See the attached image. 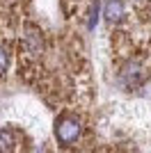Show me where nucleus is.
<instances>
[{
  "mask_svg": "<svg viewBox=\"0 0 151 153\" xmlns=\"http://www.w3.org/2000/svg\"><path fill=\"white\" fill-rule=\"evenodd\" d=\"M55 137L64 146L73 144V142L80 137V119H78V117H71V114L60 117V121L55 123Z\"/></svg>",
  "mask_w": 151,
  "mask_h": 153,
  "instance_id": "1",
  "label": "nucleus"
},
{
  "mask_svg": "<svg viewBox=\"0 0 151 153\" xmlns=\"http://www.w3.org/2000/svg\"><path fill=\"white\" fill-rule=\"evenodd\" d=\"M144 80H147V71L140 62H128L119 71V82L126 89H135L140 85H144Z\"/></svg>",
  "mask_w": 151,
  "mask_h": 153,
  "instance_id": "2",
  "label": "nucleus"
},
{
  "mask_svg": "<svg viewBox=\"0 0 151 153\" xmlns=\"http://www.w3.org/2000/svg\"><path fill=\"white\" fill-rule=\"evenodd\" d=\"M124 16H126L124 0H108V5H105V19L110 21V23H119Z\"/></svg>",
  "mask_w": 151,
  "mask_h": 153,
  "instance_id": "3",
  "label": "nucleus"
},
{
  "mask_svg": "<svg viewBox=\"0 0 151 153\" xmlns=\"http://www.w3.org/2000/svg\"><path fill=\"white\" fill-rule=\"evenodd\" d=\"M25 41H28V48H30V53H34V55L44 51V39H41V32H39L37 27H28Z\"/></svg>",
  "mask_w": 151,
  "mask_h": 153,
  "instance_id": "4",
  "label": "nucleus"
},
{
  "mask_svg": "<svg viewBox=\"0 0 151 153\" xmlns=\"http://www.w3.org/2000/svg\"><path fill=\"white\" fill-rule=\"evenodd\" d=\"M14 146H16V133L12 128L0 130V153H12Z\"/></svg>",
  "mask_w": 151,
  "mask_h": 153,
  "instance_id": "5",
  "label": "nucleus"
},
{
  "mask_svg": "<svg viewBox=\"0 0 151 153\" xmlns=\"http://www.w3.org/2000/svg\"><path fill=\"white\" fill-rule=\"evenodd\" d=\"M7 64H9V53L5 46H0V76L7 71Z\"/></svg>",
  "mask_w": 151,
  "mask_h": 153,
  "instance_id": "6",
  "label": "nucleus"
},
{
  "mask_svg": "<svg viewBox=\"0 0 151 153\" xmlns=\"http://www.w3.org/2000/svg\"><path fill=\"white\" fill-rule=\"evenodd\" d=\"M96 21H99V2H94V5H92V12H89V23H87L89 30L96 25Z\"/></svg>",
  "mask_w": 151,
  "mask_h": 153,
  "instance_id": "7",
  "label": "nucleus"
},
{
  "mask_svg": "<svg viewBox=\"0 0 151 153\" xmlns=\"http://www.w3.org/2000/svg\"><path fill=\"white\" fill-rule=\"evenodd\" d=\"M37 153H46V151H37Z\"/></svg>",
  "mask_w": 151,
  "mask_h": 153,
  "instance_id": "8",
  "label": "nucleus"
}]
</instances>
